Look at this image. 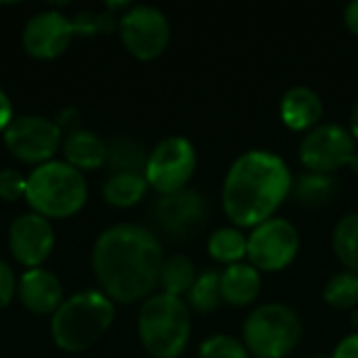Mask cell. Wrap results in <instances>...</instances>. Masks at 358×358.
<instances>
[{
	"instance_id": "cell-1",
	"label": "cell",
	"mask_w": 358,
	"mask_h": 358,
	"mask_svg": "<svg viewBox=\"0 0 358 358\" xmlns=\"http://www.w3.org/2000/svg\"><path fill=\"white\" fill-rule=\"evenodd\" d=\"M164 250L155 233L141 224H113L92 248V273L113 304H132L153 296L159 285Z\"/></svg>"
},
{
	"instance_id": "cell-2",
	"label": "cell",
	"mask_w": 358,
	"mask_h": 358,
	"mask_svg": "<svg viewBox=\"0 0 358 358\" xmlns=\"http://www.w3.org/2000/svg\"><path fill=\"white\" fill-rule=\"evenodd\" d=\"M292 172L285 159L266 149L241 153L222 182V210L233 227L254 229L268 218L292 193Z\"/></svg>"
},
{
	"instance_id": "cell-3",
	"label": "cell",
	"mask_w": 358,
	"mask_h": 358,
	"mask_svg": "<svg viewBox=\"0 0 358 358\" xmlns=\"http://www.w3.org/2000/svg\"><path fill=\"white\" fill-rule=\"evenodd\" d=\"M115 304L101 289H86L65 298L50 317V336L65 352H84L113 325Z\"/></svg>"
},
{
	"instance_id": "cell-4",
	"label": "cell",
	"mask_w": 358,
	"mask_h": 358,
	"mask_svg": "<svg viewBox=\"0 0 358 358\" xmlns=\"http://www.w3.org/2000/svg\"><path fill=\"white\" fill-rule=\"evenodd\" d=\"M88 199V185L82 172L67 162L50 159L36 166L27 176L25 201L31 212L46 220H63L76 216Z\"/></svg>"
},
{
	"instance_id": "cell-5",
	"label": "cell",
	"mask_w": 358,
	"mask_h": 358,
	"mask_svg": "<svg viewBox=\"0 0 358 358\" xmlns=\"http://www.w3.org/2000/svg\"><path fill=\"white\" fill-rule=\"evenodd\" d=\"M138 340L153 358H178L191 340V308L182 298L164 292L143 300L138 310Z\"/></svg>"
},
{
	"instance_id": "cell-6",
	"label": "cell",
	"mask_w": 358,
	"mask_h": 358,
	"mask_svg": "<svg viewBox=\"0 0 358 358\" xmlns=\"http://www.w3.org/2000/svg\"><path fill=\"white\" fill-rule=\"evenodd\" d=\"M300 338L302 321L298 313L283 302H266L248 315L241 342L250 357L287 358L300 344Z\"/></svg>"
},
{
	"instance_id": "cell-7",
	"label": "cell",
	"mask_w": 358,
	"mask_h": 358,
	"mask_svg": "<svg viewBox=\"0 0 358 358\" xmlns=\"http://www.w3.org/2000/svg\"><path fill=\"white\" fill-rule=\"evenodd\" d=\"M197 170V151L185 136H168L155 145L145 166L149 189L159 195H172L187 189Z\"/></svg>"
},
{
	"instance_id": "cell-8",
	"label": "cell",
	"mask_w": 358,
	"mask_h": 358,
	"mask_svg": "<svg viewBox=\"0 0 358 358\" xmlns=\"http://www.w3.org/2000/svg\"><path fill=\"white\" fill-rule=\"evenodd\" d=\"M8 153L31 166H42L55 157L63 145V130L59 124L44 115H19L13 117L2 134Z\"/></svg>"
},
{
	"instance_id": "cell-9",
	"label": "cell",
	"mask_w": 358,
	"mask_h": 358,
	"mask_svg": "<svg viewBox=\"0 0 358 358\" xmlns=\"http://www.w3.org/2000/svg\"><path fill=\"white\" fill-rule=\"evenodd\" d=\"M300 252V233L287 218H268L248 235V260L260 273L287 268Z\"/></svg>"
},
{
	"instance_id": "cell-10",
	"label": "cell",
	"mask_w": 358,
	"mask_h": 358,
	"mask_svg": "<svg viewBox=\"0 0 358 358\" xmlns=\"http://www.w3.org/2000/svg\"><path fill=\"white\" fill-rule=\"evenodd\" d=\"M117 34L124 48L134 59L153 61L162 57L170 44V21L159 8L136 4L120 15Z\"/></svg>"
},
{
	"instance_id": "cell-11",
	"label": "cell",
	"mask_w": 358,
	"mask_h": 358,
	"mask_svg": "<svg viewBox=\"0 0 358 358\" xmlns=\"http://www.w3.org/2000/svg\"><path fill=\"white\" fill-rule=\"evenodd\" d=\"M357 153V141L340 124H319L300 141V162L308 172L334 176L350 164Z\"/></svg>"
},
{
	"instance_id": "cell-12",
	"label": "cell",
	"mask_w": 358,
	"mask_h": 358,
	"mask_svg": "<svg viewBox=\"0 0 358 358\" xmlns=\"http://www.w3.org/2000/svg\"><path fill=\"white\" fill-rule=\"evenodd\" d=\"M206 199L193 191L182 189L172 195H162L153 208V220L157 229L170 239H189L206 222Z\"/></svg>"
},
{
	"instance_id": "cell-13",
	"label": "cell",
	"mask_w": 358,
	"mask_h": 358,
	"mask_svg": "<svg viewBox=\"0 0 358 358\" xmlns=\"http://www.w3.org/2000/svg\"><path fill=\"white\" fill-rule=\"evenodd\" d=\"M55 231L50 220L36 212L21 214L13 220L8 229V252L17 264L29 268H40L52 254Z\"/></svg>"
},
{
	"instance_id": "cell-14",
	"label": "cell",
	"mask_w": 358,
	"mask_h": 358,
	"mask_svg": "<svg viewBox=\"0 0 358 358\" xmlns=\"http://www.w3.org/2000/svg\"><path fill=\"white\" fill-rule=\"evenodd\" d=\"M73 36L76 34L69 17L59 10H42L25 23L21 44L29 57L38 61H50L67 50Z\"/></svg>"
},
{
	"instance_id": "cell-15",
	"label": "cell",
	"mask_w": 358,
	"mask_h": 358,
	"mask_svg": "<svg viewBox=\"0 0 358 358\" xmlns=\"http://www.w3.org/2000/svg\"><path fill=\"white\" fill-rule=\"evenodd\" d=\"M17 298L34 315H55L65 302L63 285L48 268H29L17 281Z\"/></svg>"
},
{
	"instance_id": "cell-16",
	"label": "cell",
	"mask_w": 358,
	"mask_h": 358,
	"mask_svg": "<svg viewBox=\"0 0 358 358\" xmlns=\"http://www.w3.org/2000/svg\"><path fill=\"white\" fill-rule=\"evenodd\" d=\"M323 113V99L308 86H292L279 101V117L294 132H310L321 124Z\"/></svg>"
},
{
	"instance_id": "cell-17",
	"label": "cell",
	"mask_w": 358,
	"mask_h": 358,
	"mask_svg": "<svg viewBox=\"0 0 358 358\" xmlns=\"http://www.w3.org/2000/svg\"><path fill=\"white\" fill-rule=\"evenodd\" d=\"M220 289L224 304L233 308H245L254 304L262 292V273L250 262L224 266L220 273Z\"/></svg>"
},
{
	"instance_id": "cell-18",
	"label": "cell",
	"mask_w": 358,
	"mask_h": 358,
	"mask_svg": "<svg viewBox=\"0 0 358 358\" xmlns=\"http://www.w3.org/2000/svg\"><path fill=\"white\" fill-rule=\"evenodd\" d=\"M61 149L65 155L63 162H67L71 168H76L82 174L103 168L107 162V143L99 134L86 128H78L67 136H63Z\"/></svg>"
},
{
	"instance_id": "cell-19",
	"label": "cell",
	"mask_w": 358,
	"mask_h": 358,
	"mask_svg": "<svg viewBox=\"0 0 358 358\" xmlns=\"http://www.w3.org/2000/svg\"><path fill=\"white\" fill-rule=\"evenodd\" d=\"M336 178L329 174H317V172H304L292 182V197L300 208L306 210H319L334 201L336 197Z\"/></svg>"
},
{
	"instance_id": "cell-20",
	"label": "cell",
	"mask_w": 358,
	"mask_h": 358,
	"mask_svg": "<svg viewBox=\"0 0 358 358\" xmlns=\"http://www.w3.org/2000/svg\"><path fill=\"white\" fill-rule=\"evenodd\" d=\"M149 191L145 174L124 172V174H111L103 187V197L111 208H132L136 206Z\"/></svg>"
},
{
	"instance_id": "cell-21",
	"label": "cell",
	"mask_w": 358,
	"mask_h": 358,
	"mask_svg": "<svg viewBox=\"0 0 358 358\" xmlns=\"http://www.w3.org/2000/svg\"><path fill=\"white\" fill-rule=\"evenodd\" d=\"M195 281H197V268L191 258L182 254L164 258V264L159 271V287L164 294L185 300Z\"/></svg>"
},
{
	"instance_id": "cell-22",
	"label": "cell",
	"mask_w": 358,
	"mask_h": 358,
	"mask_svg": "<svg viewBox=\"0 0 358 358\" xmlns=\"http://www.w3.org/2000/svg\"><path fill=\"white\" fill-rule=\"evenodd\" d=\"M208 254L214 262L231 266L248 258V235L237 227H222L208 239Z\"/></svg>"
},
{
	"instance_id": "cell-23",
	"label": "cell",
	"mask_w": 358,
	"mask_h": 358,
	"mask_svg": "<svg viewBox=\"0 0 358 358\" xmlns=\"http://www.w3.org/2000/svg\"><path fill=\"white\" fill-rule=\"evenodd\" d=\"M147 159H149V153H145L143 145L128 136H120L107 143L105 166L109 168L111 174H124V172L145 174Z\"/></svg>"
},
{
	"instance_id": "cell-24",
	"label": "cell",
	"mask_w": 358,
	"mask_h": 358,
	"mask_svg": "<svg viewBox=\"0 0 358 358\" xmlns=\"http://www.w3.org/2000/svg\"><path fill=\"white\" fill-rule=\"evenodd\" d=\"M331 248L342 266L358 275V212H350L338 220L331 233Z\"/></svg>"
},
{
	"instance_id": "cell-25",
	"label": "cell",
	"mask_w": 358,
	"mask_h": 358,
	"mask_svg": "<svg viewBox=\"0 0 358 358\" xmlns=\"http://www.w3.org/2000/svg\"><path fill=\"white\" fill-rule=\"evenodd\" d=\"M187 306L199 315H210L220 308L222 289H220V273L218 271H206L197 275V281L193 283L191 292L185 298Z\"/></svg>"
},
{
	"instance_id": "cell-26",
	"label": "cell",
	"mask_w": 358,
	"mask_h": 358,
	"mask_svg": "<svg viewBox=\"0 0 358 358\" xmlns=\"http://www.w3.org/2000/svg\"><path fill=\"white\" fill-rule=\"evenodd\" d=\"M323 300L336 310H355L358 306V275L342 271L334 275L323 289Z\"/></svg>"
},
{
	"instance_id": "cell-27",
	"label": "cell",
	"mask_w": 358,
	"mask_h": 358,
	"mask_svg": "<svg viewBox=\"0 0 358 358\" xmlns=\"http://www.w3.org/2000/svg\"><path fill=\"white\" fill-rule=\"evenodd\" d=\"M71 25H73L76 36L92 38V36L111 34L113 29H117L120 15L107 10V8L105 10H84V13H78L71 19Z\"/></svg>"
},
{
	"instance_id": "cell-28",
	"label": "cell",
	"mask_w": 358,
	"mask_h": 358,
	"mask_svg": "<svg viewBox=\"0 0 358 358\" xmlns=\"http://www.w3.org/2000/svg\"><path fill=\"white\" fill-rule=\"evenodd\" d=\"M197 358H250V352L239 338L216 334L201 342Z\"/></svg>"
},
{
	"instance_id": "cell-29",
	"label": "cell",
	"mask_w": 358,
	"mask_h": 358,
	"mask_svg": "<svg viewBox=\"0 0 358 358\" xmlns=\"http://www.w3.org/2000/svg\"><path fill=\"white\" fill-rule=\"evenodd\" d=\"M25 191H27V176H23L19 170L13 168H4L0 170V199L4 201H17V199H25Z\"/></svg>"
},
{
	"instance_id": "cell-30",
	"label": "cell",
	"mask_w": 358,
	"mask_h": 358,
	"mask_svg": "<svg viewBox=\"0 0 358 358\" xmlns=\"http://www.w3.org/2000/svg\"><path fill=\"white\" fill-rule=\"evenodd\" d=\"M17 277L13 273V268L0 260V308L8 306L13 302V298L17 296Z\"/></svg>"
},
{
	"instance_id": "cell-31",
	"label": "cell",
	"mask_w": 358,
	"mask_h": 358,
	"mask_svg": "<svg viewBox=\"0 0 358 358\" xmlns=\"http://www.w3.org/2000/svg\"><path fill=\"white\" fill-rule=\"evenodd\" d=\"M331 358H358V331L346 336L334 350Z\"/></svg>"
},
{
	"instance_id": "cell-32",
	"label": "cell",
	"mask_w": 358,
	"mask_h": 358,
	"mask_svg": "<svg viewBox=\"0 0 358 358\" xmlns=\"http://www.w3.org/2000/svg\"><path fill=\"white\" fill-rule=\"evenodd\" d=\"M10 122H13V105H10V99L6 96V92L0 90V134H4V130L8 128Z\"/></svg>"
},
{
	"instance_id": "cell-33",
	"label": "cell",
	"mask_w": 358,
	"mask_h": 358,
	"mask_svg": "<svg viewBox=\"0 0 358 358\" xmlns=\"http://www.w3.org/2000/svg\"><path fill=\"white\" fill-rule=\"evenodd\" d=\"M344 23H346V27L355 36H358V0H352V2L346 4V8H344Z\"/></svg>"
},
{
	"instance_id": "cell-34",
	"label": "cell",
	"mask_w": 358,
	"mask_h": 358,
	"mask_svg": "<svg viewBox=\"0 0 358 358\" xmlns=\"http://www.w3.org/2000/svg\"><path fill=\"white\" fill-rule=\"evenodd\" d=\"M350 134H352V138L358 143V101L355 103V107H352V111H350Z\"/></svg>"
},
{
	"instance_id": "cell-35",
	"label": "cell",
	"mask_w": 358,
	"mask_h": 358,
	"mask_svg": "<svg viewBox=\"0 0 358 358\" xmlns=\"http://www.w3.org/2000/svg\"><path fill=\"white\" fill-rule=\"evenodd\" d=\"M348 168H350V170H352V172H355V174H357V176H358V151H357V153H355V155H352V159H350Z\"/></svg>"
},
{
	"instance_id": "cell-36",
	"label": "cell",
	"mask_w": 358,
	"mask_h": 358,
	"mask_svg": "<svg viewBox=\"0 0 358 358\" xmlns=\"http://www.w3.org/2000/svg\"><path fill=\"white\" fill-rule=\"evenodd\" d=\"M350 325L355 327V331H358V310H355V313L350 315Z\"/></svg>"
},
{
	"instance_id": "cell-37",
	"label": "cell",
	"mask_w": 358,
	"mask_h": 358,
	"mask_svg": "<svg viewBox=\"0 0 358 358\" xmlns=\"http://www.w3.org/2000/svg\"><path fill=\"white\" fill-rule=\"evenodd\" d=\"M315 358H331V357H315Z\"/></svg>"
}]
</instances>
